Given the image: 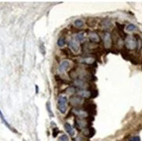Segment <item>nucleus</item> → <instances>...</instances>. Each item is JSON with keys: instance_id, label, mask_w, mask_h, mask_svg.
<instances>
[{"instance_id": "f03ea898", "label": "nucleus", "mask_w": 142, "mask_h": 141, "mask_svg": "<svg viewBox=\"0 0 142 141\" xmlns=\"http://www.w3.org/2000/svg\"><path fill=\"white\" fill-rule=\"evenodd\" d=\"M125 45L127 50H134L137 47V42L134 37L128 36L126 37L125 41Z\"/></svg>"}, {"instance_id": "a878e982", "label": "nucleus", "mask_w": 142, "mask_h": 141, "mask_svg": "<svg viewBox=\"0 0 142 141\" xmlns=\"http://www.w3.org/2000/svg\"><path fill=\"white\" fill-rule=\"evenodd\" d=\"M59 133H60L59 129H57V128L53 129V137H57V136L59 134Z\"/></svg>"}, {"instance_id": "f3484780", "label": "nucleus", "mask_w": 142, "mask_h": 141, "mask_svg": "<svg viewBox=\"0 0 142 141\" xmlns=\"http://www.w3.org/2000/svg\"><path fill=\"white\" fill-rule=\"evenodd\" d=\"M76 89L74 86H71V87H68L67 90H66V93L68 94H74L76 93Z\"/></svg>"}, {"instance_id": "6e6552de", "label": "nucleus", "mask_w": 142, "mask_h": 141, "mask_svg": "<svg viewBox=\"0 0 142 141\" xmlns=\"http://www.w3.org/2000/svg\"><path fill=\"white\" fill-rule=\"evenodd\" d=\"M68 45L71 48V50H72L74 52H78L80 49V43L75 39H71L68 42Z\"/></svg>"}, {"instance_id": "f8f14e48", "label": "nucleus", "mask_w": 142, "mask_h": 141, "mask_svg": "<svg viewBox=\"0 0 142 141\" xmlns=\"http://www.w3.org/2000/svg\"><path fill=\"white\" fill-rule=\"evenodd\" d=\"M0 118H1V121H2V122L3 123V124L6 126V127L8 128V129H10V130H12L13 132H14V133H17V131L15 130L14 129H13L12 127H11V125L9 124V122H7L6 120V118H5V117H4V115H3V114H2V112L0 111Z\"/></svg>"}, {"instance_id": "9b49d317", "label": "nucleus", "mask_w": 142, "mask_h": 141, "mask_svg": "<svg viewBox=\"0 0 142 141\" xmlns=\"http://www.w3.org/2000/svg\"><path fill=\"white\" fill-rule=\"evenodd\" d=\"M69 66H70V62H69L68 60H63L60 64L59 71L60 72H64V71H65L69 68Z\"/></svg>"}, {"instance_id": "c85d7f7f", "label": "nucleus", "mask_w": 142, "mask_h": 141, "mask_svg": "<svg viewBox=\"0 0 142 141\" xmlns=\"http://www.w3.org/2000/svg\"><path fill=\"white\" fill-rule=\"evenodd\" d=\"M36 93H38V86L36 85Z\"/></svg>"}, {"instance_id": "1a4fd4ad", "label": "nucleus", "mask_w": 142, "mask_h": 141, "mask_svg": "<svg viewBox=\"0 0 142 141\" xmlns=\"http://www.w3.org/2000/svg\"><path fill=\"white\" fill-rule=\"evenodd\" d=\"M77 94L83 99H89L91 96V91L88 90H80L77 91Z\"/></svg>"}, {"instance_id": "39448f33", "label": "nucleus", "mask_w": 142, "mask_h": 141, "mask_svg": "<svg viewBox=\"0 0 142 141\" xmlns=\"http://www.w3.org/2000/svg\"><path fill=\"white\" fill-rule=\"evenodd\" d=\"M74 85L75 87L79 88L81 90H86L89 86V84L87 82V81H86V80H84V79H80L75 80Z\"/></svg>"}, {"instance_id": "20e7f679", "label": "nucleus", "mask_w": 142, "mask_h": 141, "mask_svg": "<svg viewBox=\"0 0 142 141\" xmlns=\"http://www.w3.org/2000/svg\"><path fill=\"white\" fill-rule=\"evenodd\" d=\"M72 113H74L75 115L78 116V118H81V119H87L89 117V114L88 112L83 110V109H77V108H74L73 110L71 111Z\"/></svg>"}, {"instance_id": "412c9836", "label": "nucleus", "mask_w": 142, "mask_h": 141, "mask_svg": "<svg viewBox=\"0 0 142 141\" xmlns=\"http://www.w3.org/2000/svg\"><path fill=\"white\" fill-rule=\"evenodd\" d=\"M74 24L75 27H77V28H82L83 24H84V23L83 21H81V20H76V21H75L74 22Z\"/></svg>"}, {"instance_id": "a211bd4d", "label": "nucleus", "mask_w": 142, "mask_h": 141, "mask_svg": "<svg viewBox=\"0 0 142 141\" xmlns=\"http://www.w3.org/2000/svg\"><path fill=\"white\" fill-rule=\"evenodd\" d=\"M46 110H47L48 113H49V115H50V117H53V112H52V111H51L50 102V101H48L47 103H46Z\"/></svg>"}, {"instance_id": "2eb2a0df", "label": "nucleus", "mask_w": 142, "mask_h": 141, "mask_svg": "<svg viewBox=\"0 0 142 141\" xmlns=\"http://www.w3.org/2000/svg\"><path fill=\"white\" fill-rule=\"evenodd\" d=\"M86 110L85 111H86L88 112V113H94V114H95V109H96V105L95 104H89V105H87L86 107Z\"/></svg>"}, {"instance_id": "393cba45", "label": "nucleus", "mask_w": 142, "mask_h": 141, "mask_svg": "<svg viewBox=\"0 0 142 141\" xmlns=\"http://www.w3.org/2000/svg\"><path fill=\"white\" fill-rule=\"evenodd\" d=\"M136 28H137V27H136L134 24H129L128 26H126V30L129 31H134Z\"/></svg>"}, {"instance_id": "aec40b11", "label": "nucleus", "mask_w": 142, "mask_h": 141, "mask_svg": "<svg viewBox=\"0 0 142 141\" xmlns=\"http://www.w3.org/2000/svg\"><path fill=\"white\" fill-rule=\"evenodd\" d=\"M102 25L104 26V27H105V28H111L112 27V23L110 22L108 19H105V20H104V21H102Z\"/></svg>"}, {"instance_id": "9d476101", "label": "nucleus", "mask_w": 142, "mask_h": 141, "mask_svg": "<svg viewBox=\"0 0 142 141\" xmlns=\"http://www.w3.org/2000/svg\"><path fill=\"white\" fill-rule=\"evenodd\" d=\"M89 39L91 42H96V43H99L101 42V37L97 32L95 31H92V32L89 33Z\"/></svg>"}, {"instance_id": "7ed1b4c3", "label": "nucleus", "mask_w": 142, "mask_h": 141, "mask_svg": "<svg viewBox=\"0 0 142 141\" xmlns=\"http://www.w3.org/2000/svg\"><path fill=\"white\" fill-rule=\"evenodd\" d=\"M75 125H76L77 129H79V130L87 129L89 126V125H90V122H89L88 119L76 118L75 121Z\"/></svg>"}, {"instance_id": "f257e3e1", "label": "nucleus", "mask_w": 142, "mask_h": 141, "mask_svg": "<svg viewBox=\"0 0 142 141\" xmlns=\"http://www.w3.org/2000/svg\"><path fill=\"white\" fill-rule=\"evenodd\" d=\"M57 103H58V107H57L58 110L61 112L62 114H65L66 111H67V108H68L67 97L65 96H60L58 97Z\"/></svg>"}, {"instance_id": "dca6fc26", "label": "nucleus", "mask_w": 142, "mask_h": 141, "mask_svg": "<svg viewBox=\"0 0 142 141\" xmlns=\"http://www.w3.org/2000/svg\"><path fill=\"white\" fill-rule=\"evenodd\" d=\"M65 44V38L64 37H60V38L58 39V40H57V45H58V46L60 47H62L64 46Z\"/></svg>"}, {"instance_id": "cd10ccee", "label": "nucleus", "mask_w": 142, "mask_h": 141, "mask_svg": "<svg viewBox=\"0 0 142 141\" xmlns=\"http://www.w3.org/2000/svg\"><path fill=\"white\" fill-rule=\"evenodd\" d=\"M130 141H141L140 136H134L130 138Z\"/></svg>"}, {"instance_id": "423d86ee", "label": "nucleus", "mask_w": 142, "mask_h": 141, "mask_svg": "<svg viewBox=\"0 0 142 141\" xmlns=\"http://www.w3.org/2000/svg\"><path fill=\"white\" fill-rule=\"evenodd\" d=\"M104 45L106 49H110L112 45V38L109 32H105L104 34Z\"/></svg>"}, {"instance_id": "b1692460", "label": "nucleus", "mask_w": 142, "mask_h": 141, "mask_svg": "<svg viewBox=\"0 0 142 141\" xmlns=\"http://www.w3.org/2000/svg\"><path fill=\"white\" fill-rule=\"evenodd\" d=\"M68 140H69V138L68 136V135H65V134L61 135V136L58 138V141H68Z\"/></svg>"}, {"instance_id": "6ab92c4d", "label": "nucleus", "mask_w": 142, "mask_h": 141, "mask_svg": "<svg viewBox=\"0 0 142 141\" xmlns=\"http://www.w3.org/2000/svg\"><path fill=\"white\" fill-rule=\"evenodd\" d=\"M95 133H96V131H95L94 128L89 127V132H88V136H87V137L88 138H92L95 135Z\"/></svg>"}, {"instance_id": "bb28decb", "label": "nucleus", "mask_w": 142, "mask_h": 141, "mask_svg": "<svg viewBox=\"0 0 142 141\" xmlns=\"http://www.w3.org/2000/svg\"><path fill=\"white\" fill-rule=\"evenodd\" d=\"M97 91L96 90H92L91 91V96H90V98H94V97H96L97 96Z\"/></svg>"}, {"instance_id": "4468645a", "label": "nucleus", "mask_w": 142, "mask_h": 141, "mask_svg": "<svg viewBox=\"0 0 142 141\" xmlns=\"http://www.w3.org/2000/svg\"><path fill=\"white\" fill-rule=\"evenodd\" d=\"M80 62L86 64H94L95 59L92 56H88V57H85V58H83L80 60Z\"/></svg>"}, {"instance_id": "5701e85b", "label": "nucleus", "mask_w": 142, "mask_h": 141, "mask_svg": "<svg viewBox=\"0 0 142 141\" xmlns=\"http://www.w3.org/2000/svg\"><path fill=\"white\" fill-rule=\"evenodd\" d=\"M75 39L77 40L78 42H83V39H84V35L83 33H79L76 35V37H75Z\"/></svg>"}, {"instance_id": "ddd939ff", "label": "nucleus", "mask_w": 142, "mask_h": 141, "mask_svg": "<svg viewBox=\"0 0 142 141\" xmlns=\"http://www.w3.org/2000/svg\"><path fill=\"white\" fill-rule=\"evenodd\" d=\"M64 127H65V129L66 130V132L70 135V136H74V134H75V130H74V129L73 127L69 124V123L68 122H66L65 123V125H64Z\"/></svg>"}, {"instance_id": "0eeeda50", "label": "nucleus", "mask_w": 142, "mask_h": 141, "mask_svg": "<svg viewBox=\"0 0 142 141\" xmlns=\"http://www.w3.org/2000/svg\"><path fill=\"white\" fill-rule=\"evenodd\" d=\"M70 103L73 107H78V106H80L81 104H83V99L79 96H72L70 99Z\"/></svg>"}, {"instance_id": "4be33fe9", "label": "nucleus", "mask_w": 142, "mask_h": 141, "mask_svg": "<svg viewBox=\"0 0 142 141\" xmlns=\"http://www.w3.org/2000/svg\"><path fill=\"white\" fill-rule=\"evenodd\" d=\"M39 51H40V53L42 54V55H45V54H46V48H45L44 44H43L42 42L39 43Z\"/></svg>"}]
</instances>
